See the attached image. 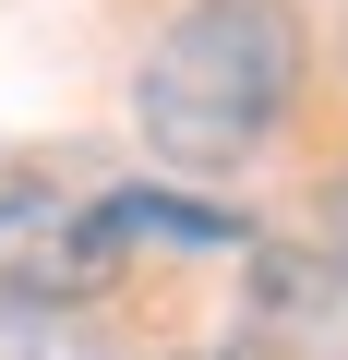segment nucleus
Instances as JSON below:
<instances>
[{
    "mask_svg": "<svg viewBox=\"0 0 348 360\" xmlns=\"http://www.w3.org/2000/svg\"><path fill=\"white\" fill-rule=\"evenodd\" d=\"M288 96H300V13L288 0H193L144 49L132 120L168 168H228L288 120Z\"/></svg>",
    "mask_w": 348,
    "mask_h": 360,
    "instance_id": "obj_1",
    "label": "nucleus"
},
{
    "mask_svg": "<svg viewBox=\"0 0 348 360\" xmlns=\"http://www.w3.org/2000/svg\"><path fill=\"white\" fill-rule=\"evenodd\" d=\"M120 276L108 193H72L60 168H0V312H72Z\"/></svg>",
    "mask_w": 348,
    "mask_h": 360,
    "instance_id": "obj_2",
    "label": "nucleus"
},
{
    "mask_svg": "<svg viewBox=\"0 0 348 360\" xmlns=\"http://www.w3.org/2000/svg\"><path fill=\"white\" fill-rule=\"evenodd\" d=\"M108 229H120V252L132 240H240V217L181 205V193H108Z\"/></svg>",
    "mask_w": 348,
    "mask_h": 360,
    "instance_id": "obj_4",
    "label": "nucleus"
},
{
    "mask_svg": "<svg viewBox=\"0 0 348 360\" xmlns=\"http://www.w3.org/2000/svg\"><path fill=\"white\" fill-rule=\"evenodd\" d=\"M240 360H348V264L336 252H252Z\"/></svg>",
    "mask_w": 348,
    "mask_h": 360,
    "instance_id": "obj_3",
    "label": "nucleus"
},
{
    "mask_svg": "<svg viewBox=\"0 0 348 360\" xmlns=\"http://www.w3.org/2000/svg\"><path fill=\"white\" fill-rule=\"evenodd\" d=\"M324 217H336V264H348V168H336V193H324Z\"/></svg>",
    "mask_w": 348,
    "mask_h": 360,
    "instance_id": "obj_6",
    "label": "nucleus"
},
{
    "mask_svg": "<svg viewBox=\"0 0 348 360\" xmlns=\"http://www.w3.org/2000/svg\"><path fill=\"white\" fill-rule=\"evenodd\" d=\"M0 360H108V336L72 312H0Z\"/></svg>",
    "mask_w": 348,
    "mask_h": 360,
    "instance_id": "obj_5",
    "label": "nucleus"
}]
</instances>
